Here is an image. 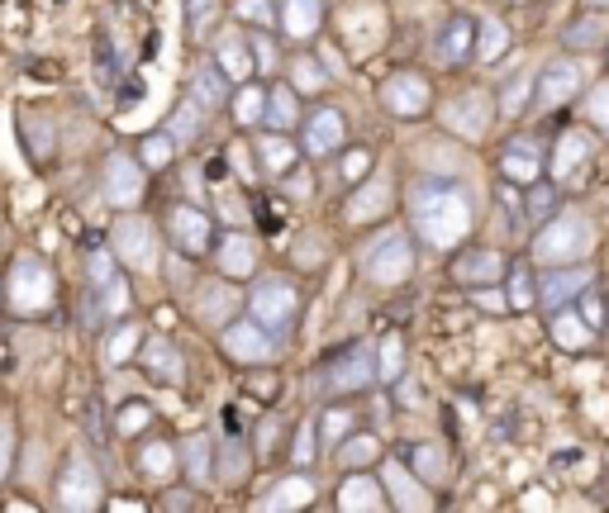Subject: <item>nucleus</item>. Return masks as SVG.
Returning a JSON list of instances; mask_svg holds the SVG:
<instances>
[{"mask_svg": "<svg viewBox=\"0 0 609 513\" xmlns=\"http://www.w3.org/2000/svg\"><path fill=\"white\" fill-rule=\"evenodd\" d=\"M291 462L295 466H315V428H295V447H291Z\"/></svg>", "mask_w": 609, "mask_h": 513, "instance_id": "nucleus-50", "label": "nucleus"}, {"mask_svg": "<svg viewBox=\"0 0 609 513\" xmlns=\"http://www.w3.org/2000/svg\"><path fill=\"white\" fill-rule=\"evenodd\" d=\"M110 253L129 271H158V233L144 215H124L110 223Z\"/></svg>", "mask_w": 609, "mask_h": 513, "instance_id": "nucleus-6", "label": "nucleus"}, {"mask_svg": "<svg viewBox=\"0 0 609 513\" xmlns=\"http://www.w3.org/2000/svg\"><path fill=\"white\" fill-rule=\"evenodd\" d=\"M504 300H510L514 314L534 309V305H538V281H534V271H528V267H514L510 281H504Z\"/></svg>", "mask_w": 609, "mask_h": 513, "instance_id": "nucleus-35", "label": "nucleus"}, {"mask_svg": "<svg viewBox=\"0 0 609 513\" xmlns=\"http://www.w3.org/2000/svg\"><path fill=\"white\" fill-rule=\"evenodd\" d=\"M291 76H295V82H291L295 90H324V86L333 82V72H324L315 58H305V52L291 62Z\"/></svg>", "mask_w": 609, "mask_h": 513, "instance_id": "nucleus-41", "label": "nucleus"}, {"mask_svg": "<svg viewBox=\"0 0 609 513\" xmlns=\"http://www.w3.org/2000/svg\"><path fill=\"white\" fill-rule=\"evenodd\" d=\"M357 195L348 200V223H372L386 215V205H391V181L386 176H372V181H357Z\"/></svg>", "mask_w": 609, "mask_h": 513, "instance_id": "nucleus-24", "label": "nucleus"}, {"mask_svg": "<svg viewBox=\"0 0 609 513\" xmlns=\"http://www.w3.org/2000/svg\"><path fill=\"white\" fill-rule=\"evenodd\" d=\"M263 114H267V86L243 82V86H239V96H233V120L253 129V124H263Z\"/></svg>", "mask_w": 609, "mask_h": 513, "instance_id": "nucleus-34", "label": "nucleus"}, {"mask_svg": "<svg viewBox=\"0 0 609 513\" xmlns=\"http://www.w3.org/2000/svg\"><path fill=\"white\" fill-rule=\"evenodd\" d=\"M581 319H586V323L595 328V333H600V328L609 323V309L600 305V295H595L590 285H586V291H581Z\"/></svg>", "mask_w": 609, "mask_h": 513, "instance_id": "nucleus-49", "label": "nucleus"}, {"mask_svg": "<svg viewBox=\"0 0 609 513\" xmlns=\"http://www.w3.org/2000/svg\"><path fill=\"white\" fill-rule=\"evenodd\" d=\"M372 386H377V347H372V342L348 347L343 357L324 371V390L329 394H357V390H372Z\"/></svg>", "mask_w": 609, "mask_h": 513, "instance_id": "nucleus-8", "label": "nucleus"}, {"mask_svg": "<svg viewBox=\"0 0 609 513\" xmlns=\"http://www.w3.org/2000/svg\"><path fill=\"white\" fill-rule=\"evenodd\" d=\"M400 456H405V462H410L414 471H419L424 480H438V476H443V456H438L434 447H405Z\"/></svg>", "mask_w": 609, "mask_h": 513, "instance_id": "nucleus-47", "label": "nucleus"}, {"mask_svg": "<svg viewBox=\"0 0 609 513\" xmlns=\"http://www.w3.org/2000/svg\"><path fill=\"white\" fill-rule=\"evenodd\" d=\"M552 209H557V186L552 181H534V186H528V200H524V219L528 223H548L552 219Z\"/></svg>", "mask_w": 609, "mask_h": 513, "instance_id": "nucleus-39", "label": "nucleus"}, {"mask_svg": "<svg viewBox=\"0 0 609 513\" xmlns=\"http://www.w3.org/2000/svg\"><path fill=\"white\" fill-rule=\"evenodd\" d=\"M215 68L229 76V86L253 82V72H257L253 38H243V34H219V38H215Z\"/></svg>", "mask_w": 609, "mask_h": 513, "instance_id": "nucleus-19", "label": "nucleus"}, {"mask_svg": "<svg viewBox=\"0 0 609 513\" xmlns=\"http://www.w3.org/2000/svg\"><path fill=\"white\" fill-rule=\"evenodd\" d=\"M386 485H391V490H386V494H391V504H400V509H419V504H429V494L414 490V476H410V471L400 466V462L386 466Z\"/></svg>", "mask_w": 609, "mask_h": 513, "instance_id": "nucleus-32", "label": "nucleus"}, {"mask_svg": "<svg viewBox=\"0 0 609 513\" xmlns=\"http://www.w3.org/2000/svg\"><path fill=\"white\" fill-rule=\"evenodd\" d=\"M319 432H324V447H339V438L353 432V410H329L324 414V424H319Z\"/></svg>", "mask_w": 609, "mask_h": 513, "instance_id": "nucleus-48", "label": "nucleus"}, {"mask_svg": "<svg viewBox=\"0 0 609 513\" xmlns=\"http://www.w3.org/2000/svg\"><path fill=\"white\" fill-rule=\"evenodd\" d=\"M410 229L419 233L424 247H438V253L458 247L476 229V209L466 186L448 176H419L410 186Z\"/></svg>", "mask_w": 609, "mask_h": 513, "instance_id": "nucleus-1", "label": "nucleus"}, {"mask_svg": "<svg viewBox=\"0 0 609 513\" xmlns=\"http://www.w3.org/2000/svg\"><path fill=\"white\" fill-rule=\"evenodd\" d=\"M191 100H196L205 114L224 110V105H229V76L219 72L215 62H200V68L191 72Z\"/></svg>", "mask_w": 609, "mask_h": 513, "instance_id": "nucleus-23", "label": "nucleus"}, {"mask_svg": "<svg viewBox=\"0 0 609 513\" xmlns=\"http://www.w3.org/2000/svg\"><path fill=\"white\" fill-rule=\"evenodd\" d=\"M129 333H134V328H120V333L110 338V347H106V362H110V366H120V362L129 357Z\"/></svg>", "mask_w": 609, "mask_h": 513, "instance_id": "nucleus-58", "label": "nucleus"}, {"mask_svg": "<svg viewBox=\"0 0 609 513\" xmlns=\"http://www.w3.org/2000/svg\"><path fill=\"white\" fill-rule=\"evenodd\" d=\"M500 176L514 181V186H534V181L543 176V148L538 138H510L500 148Z\"/></svg>", "mask_w": 609, "mask_h": 513, "instance_id": "nucleus-16", "label": "nucleus"}, {"mask_svg": "<svg viewBox=\"0 0 609 513\" xmlns=\"http://www.w3.org/2000/svg\"><path fill=\"white\" fill-rule=\"evenodd\" d=\"M443 120L452 134H462V138H482L486 129H490V96H482V90H466V96H458L443 110Z\"/></svg>", "mask_w": 609, "mask_h": 513, "instance_id": "nucleus-21", "label": "nucleus"}, {"mask_svg": "<svg viewBox=\"0 0 609 513\" xmlns=\"http://www.w3.org/2000/svg\"><path fill=\"white\" fill-rule=\"evenodd\" d=\"M82 414H86V428H90V438H96V442H106V410H100V400H90Z\"/></svg>", "mask_w": 609, "mask_h": 513, "instance_id": "nucleus-56", "label": "nucleus"}, {"mask_svg": "<svg viewBox=\"0 0 609 513\" xmlns=\"http://www.w3.org/2000/svg\"><path fill=\"white\" fill-rule=\"evenodd\" d=\"M357 267L372 285H400V281H410V271H414V243L400 229H386L381 239H372L357 253Z\"/></svg>", "mask_w": 609, "mask_h": 513, "instance_id": "nucleus-5", "label": "nucleus"}, {"mask_svg": "<svg viewBox=\"0 0 609 513\" xmlns=\"http://www.w3.org/2000/svg\"><path fill=\"white\" fill-rule=\"evenodd\" d=\"M315 499V480L309 476H291V480H281V490L267 499V509H287V504H309Z\"/></svg>", "mask_w": 609, "mask_h": 513, "instance_id": "nucleus-42", "label": "nucleus"}, {"mask_svg": "<svg viewBox=\"0 0 609 513\" xmlns=\"http://www.w3.org/2000/svg\"><path fill=\"white\" fill-rule=\"evenodd\" d=\"M200 129H205V110L196 100H181V110L172 114V120H167V134H172V143L181 148V143H191V138H200Z\"/></svg>", "mask_w": 609, "mask_h": 513, "instance_id": "nucleus-33", "label": "nucleus"}, {"mask_svg": "<svg viewBox=\"0 0 609 513\" xmlns=\"http://www.w3.org/2000/svg\"><path fill=\"white\" fill-rule=\"evenodd\" d=\"M277 24L291 44H309V38H319V29H324V0H281Z\"/></svg>", "mask_w": 609, "mask_h": 513, "instance_id": "nucleus-20", "label": "nucleus"}, {"mask_svg": "<svg viewBox=\"0 0 609 513\" xmlns=\"http://www.w3.org/2000/svg\"><path fill=\"white\" fill-rule=\"evenodd\" d=\"M138 366H144V376L153 386H181L186 380V357H181V347L172 338L153 333L144 338V347H138Z\"/></svg>", "mask_w": 609, "mask_h": 513, "instance_id": "nucleus-14", "label": "nucleus"}, {"mask_svg": "<svg viewBox=\"0 0 609 513\" xmlns=\"http://www.w3.org/2000/svg\"><path fill=\"white\" fill-rule=\"evenodd\" d=\"M10 462H15V432H10V424L0 418V480L10 476Z\"/></svg>", "mask_w": 609, "mask_h": 513, "instance_id": "nucleus-53", "label": "nucleus"}, {"mask_svg": "<svg viewBox=\"0 0 609 513\" xmlns=\"http://www.w3.org/2000/svg\"><path fill=\"white\" fill-rule=\"evenodd\" d=\"M58 300V281H53V267L44 257H15L10 261V276H5V305L10 314L20 319H44Z\"/></svg>", "mask_w": 609, "mask_h": 513, "instance_id": "nucleus-3", "label": "nucleus"}, {"mask_svg": "<svg viewBox=\"0 0 609 513\" xmlns=\"http://www.w3.org/2000/svg\"><path fill=\"white\" fill-rule=\"evenodd\" d=\"M100 195H106L114 209H134L144 200V167L129 152H110L106 167H100Z\"/></svg>", "mask_w": 609, "mask_h": 513, "instance_id": "nucleus-10", "label": "nucleus"}, {"mask_svg": "<svg viewBox=\"0 0 609 513\" xmlns=\"http://www.w3.org/2000/svg\"><path fill=\"white\" fill-rule=\"evenodd\" d=\"M377 456H381V442L372 432H348L339 447V466H348V471H367Z\"/></svg>", "mask_w": 609, "mask_h": 513, "instance_id": "nucleus-31", "label": "nucleus"}, {"mask_svg": "<svg viewBox=\"0 0 609 513\" xmlns=\"http://www.w3.org/2000/svg\"><path fill=\"white\" fill-rule=\"evenodd\" d=\"M257 162H263V171H267V181H277V176H287V171L301 162V148H295L291 138H263L257 143Z\"/></svg>", "mask_w": 609, "mask_h": 513, "instance_id": "nucleus-29", "label": "nucleus"}, {"mask_svg": "<svg viewBox=\"0 0 609 513\" xmlns=\"http://www.w3.org/2000/svg\"><path fill=\"white\" fill-rule=\"evenodd\" d=\"M263 124H271L277 134H287V129L301 124V90L287 86V82H277L267 90V114H263Z\"/></svg>", "mask_w": 609, "mask_h": 513, "instance_id": "nucleus-26", "label": "nucleus"}, {"mask_svg": "<svg viewBox=\"0 0 609 513\" xmlns=\"http://www.w3.org/2000/svg\"><path fill=\"white\" fill-rule=\"evenodd\" d=\"M452 276H458L462 285H496L504 276V257L482 247V253H466V257L452 261Z\"/></svg>", "mask_w": 609, "mask_h": 513, "instance_id": "nucleus-25", "label": "nucleus"}, {"mask_svg": "<svg viewBox=\"0 0 609 513\" xmlns=\"http://www.w3.org/2000/svg\"><path fill=\"white\" fill-rule=\"evenodd\" d=\"M595 229L581 209H562L548 223H538V239H534V257L543 267H576V261L590 257Z\"/></svg>", "mask_w": 609, "mask_h": 513, "instance_id": "nucleus-2", "label": "nucleus"}, {"mask_svg": "<svg viewBox=\"0 0 609 513\" xmlns=\"http://www.w3.org/2000/svg\"><path fill=\"white\" fill-rule=\"evenodd\" d=\"M586 5H590V10H609V0H586Z\"/></svg>", "mask_w": 609, "mask_h": 513, "instance_id": "nucleus-62", "label": "nucleus"}, {"mask_svg": "<svg viewBox=\"0 0 609 513\" xmlns=\"http://www.w3.org/2000/svg\"><path fill=\"white\" fill-rule=\"evenodd\" d=\"M167 233H172L181 257H210L215 247V219L196 205H172L167 209Z\"/></svg>", "mask_w": 609, "mask_h": 513, "instance_id": "nucleus-9", "label": "nucleus"}, {"mask_svg": "<svg viewBox=\"0 0 609 513\" xmlns=\"http://www.w3.org/2000/svg\"><path fill=\"white\" fill-rule=\"evenodd\" d=\"M581 82H586V76H581L572 58H552L548 68L534 76V105L538 110H562V105H572L581 96Z\"/></svg>", "mask_w": 609, "mask_h": 513, "instance_id": "nucleus-11", "label": "nucleus"}, {"mask_svg": "<svg viewBox=\"0 0 609 513\" xmlns=\"http://www.w3.org/2000/svg\"><path fill=\"white\" fill-rule=\"evenodd\" d=\"M405 376V347H400V338H386L381 342V352H377V380H400Z\"/></svg>", "mask_w": 609, "mask_h": 513, "instance_id": "nucleus-43", "label": "nucleus"}, {"mask_svg": "<svg viewBox=\"0 0 609 513\" xmlns=\"http://www.w3.org/2000/svg\"><path fill=\"white\" fill-rule=\"evenodd\" d=\"M287 181H291V186H287L291 195H309V171H295V167H291Z\"/></svg>", "mask_w": 609, "mask_h": 513, "instance_id": "nucleus-60", "label": "nucleus"}, {"mask_svg": "<svg viewBox=\"0 0 609 513\" xmlns=\"http://www.w3.org/2000/svg\"><path fill=\"white\" fill-rule=\"evenodd\" d=\"M434 58L443 68H466L476 58V20L472 15H452L434 38Z\"/></svg>", "mask_w": 609, "mask_h": 513, "instance_id": "nucleus-15", "label": "nucleus"}, {"mask_svg": "<svg viewBox=\"0 0 609 513\" xmlns=\"http://www.w3.org/2000/svg\"><path fill=\"white\" fill-rule=\"evenodd\" d=\"M219 347H224V357H233L239 366H267V362H277L281 338L267 333V328L248 314V319H229L224 323V333H219Z\"/></svg>", "mask_w": 609, "mask_h": 513, "instance_id": "nucleus-7", "label": "nucleus"}, {"mask_svg": "<svg viewBox=\"0 0 609 513\" xmlns=\"http://www.w3.org/2000/svg\"><path fill=\"white\" fill-rule=\"evenodd\" d=\"M367 171H372V152H348V157H343V176L353 181V186H357L362 176H367Z\"/></svg>", "mask_w": 609, "mask_h": 513, "instance_id": "nucleus-54", "label": "nucleus"}, {"mask_svg": "<svg viewBox=\"0 0 609 513\" xmlns=\"http://www.w3.org/2000/svg\"><path fill=\"white\" fill-rule=\"evenodd\" d=\"M562 44L572 48V52H586V48H600L605 44V24H600V10L586 20H576V24H567V34H562Z\"/></svg>", "mask_w": 609, "mask_h": 513, "instance_id": "nucleus-36", "label": "nucleus"}, {"mask_svg": "<svg viewBox=\"0 0 609 513\" xmlns=\"http://www.w3.org/2000/svg\"><path fill=\"white\" fill-rule=\"evenodd\" d=\"M476 305L482 309H510V300H504V291H496V285H482V291H476Z\"/></svg>", "mask_w": 609, "mask_h": 513, "instance_id": "nucleus-59", "label": "nucleus"}, {"mask_svg": "<svg viewBox=\"0 0 609 513\" xmlns=\"http://www.w3.org/2000/svg\"><path fill=\"white\" fill-rule=\"evenodd\" d=\"M186 5H191V34H205V20L215 15L219 0H186Z\"/></svg>", "mask_w": 609, "mask_h": 513, "instance_id": "nucleus-55", "label": "nucleus"}, {"mask_svg": "<svg viewBox=\"0 0 609 513\" xmlns=\"http://www.w3.org/2000/svg\"><path fill=\"white\" fill-rule=\"evenodd\" d=\"M504 48H510V29H504L500 20L476 24V62H496Z\"/></svg>", "mask_w": 609, "mask_h": 513, "instance_id": "nucleus-38", "label": "nucleus"}, {"mask_svg": "<svg viewBox=\"0 0 609 513\" xmlns=\"http://www.w3.org/2000/svg\"><path fill=\"white\" fill-rule=\"evenodd\" d=\"M162 504H167V509H186V504H196V499H191V494H167Z\"/></svg>", "mask_w": 609, "mask_h": 513, "instance_id": "nucleus-61", "label": "nucleus"}, {"mask_svg": "<svg viewBox=\"0 0 609 513\" xmlns=\"http://www.w3.org/2000/svg\"><path fill=\"white\" fill-rule=\"evenodd\" d=\"M181 471L191 476V485H210L215 480V442L196 432L186 447H181Z\"/></svg>", "mask_w": 609, "mask_h": 513, "instance_id": "nucleus-28", "label": "nucleus"}, {"mask_svg": "<svg viewBox=\"0 0 609 513\" xmlns=\"http://www.w3.org/2000/svg\"><path fill=\"white\" fill-rule=\"evenodd\" d=\"M172 152H176V143H172V134H167V129H162V134H148V138H144V148H138L144 167H153V171L172 162Z\"/></svg>", "mask_w": 609, "mask_h": 513, "instance_id": "nucleus-45", "label": "nucleus"}, {"mask_svg": "<svg viewBox=\"0 0 609 513\" xmlns=\"http://www.w3.org/2000/svg\"><path fill=\"white\" fill-rule=\"evenodd\" d=\"M528 96H534V76H514V82L500 90V110L504 114H520V110H528V105H534Z\"/></svg>", "mask_w": 609, "mask_h": 513, "instance_id": "nucleus-46", "label": "nucleus"}, {"mask_svg": "<svg viewBox=\"0 0 609 513\" xmlns=\"http://www.w3.org/2000/svg\"><path fill=\"white\" fill-rule=\"evenodd\" d=\"M58 504L62 509H96L100 504V471L90 456H68L58 476Z\"/></svg>", "mask_w": 609, "mask_h": 513, "instance_id": "nucleus-13", "label": "nucleus"}, {"mask_svg": "<svg viewBox=\"0 0 609 513\" xmlns=\"http://www.w3.org/2000/svg\"><path fill=\"white\" fill-rule=\"evenodd\" d=\"M233 20L253 24V29H271L277 24V0H233Z\"/></svg>", "mask_w": 609, "mask_h": 513, "instance_id": "nucleus-40", "label": "nucleus"}, {"mask_svg": "<svg viewBox=\"0 0 609 513\" xmlns=\"http://www.w3.org/2000/svg\"><path fill=\"white\" fill-rule=\"evenodd\" d=\"M210 253H215V267L224 271L229 281L257 271V247H253V239H243V233H224V239H215Z\"/></svg>", "mask_w": 609, "mask_h": 513, "instance_id": "nucleus-22", "label": "nucleus"}, {"mask_svg": "<svg viewBox=\"0 0 609 513\" xmlns=\"http://www.w3.org/2000/svg\"><path fill=\"white\" fill-rule=\"evenodd\" d=\"M586 285H590V271L581 267V261H576V267H552V271L538 281V305L548 309V314H557V309L572 305V300L586 291Z\"/></svg>", "mask_w": 609, "mask_h": 513, "instance_id": "nucleus-17", "label": "nucleus"}, {"mask_svg": "<svg viewBox=\"0 0 609 513\" xmlns=\"http://www.w3.org/2000/svg\"><path fill=\"white\" fill-rule=\"evenodd\" d=\"M144 418H148V410H144V404H124V414L114 418V432H134L138 424H144Z\"/></svg>", "mask_w": 609, "mask_h": 513, "instance_id": "nucleus-57", "label": "nucleus"}, {"mask_svg": "<svg viewBox=\"0 0 609 513\" xmlns=\"http://www.w3.org/2000/svg\"><path fill=\"white\" fill-rule=\"evenodd\" d=\"M120 276V257L106 253V247H96V253H86V285L96 291V285H106Z\"/></svg>", "mask_w": 609, "mask_h": 513, "instance_id": "nucleus-44", "label": "nucleus"}, {"mask_svg": "<svg viewBox=\"0 0 609 513\" xmlns=\"http://www.w3.org/2000/svg\"><path fill=\"white\" fill-rule=\"evenodd\" d=\"M590 338H595V328L581 319V314H567V309H557L552 314V342L557 347H567V352H586L590 347Z\"/></svg>", "mask_w": 609, "mask_h": 513, "instance_id": "nucleus-30", "label": "nucleus"}, {"mask_svg": "<svg viewBox=\"0 0 609 513\" xmlns=\"http://www.w3.org/2000/svg\"><path fill=\"white\" fill-rule=\"evenodd\" d=\"M343 143H348L343 110H333V105H319V110L305 120V152L309 157H329V152H339Z\"/></svg>", "mask_w": 609, "mask_h": 513, "instance_id": "nucleus-18", "label": "nucleus"}, {"mask_svg": "<svg viewBox=\"0 0 609 513\" xmlns=\"http://www.w3.org/2000/svg\"><path fill=\"white\" fill-rule=\"evenodd\" d=\"M253 58H257V72H277L281 68V52H277V44H271L267 34L253 38Z\"/></svg>", "mask_w": 609, "mask_h": 513, "instance_id": "nucleus-51", "label": "nucleus"}, {"mask_svg": "<svg viewBox=\"0 0 609 513\" xmlns=\"http://www.w3.org/2000/svg\"><path fill=\"white\" fill-rule=\"evenodd\" d=\"M120 5H124V0H120Z\"/></svg>", "mask_w": 609, "mask_h": 513, "instance_id": "nucleus-63", "label": "nucleus"}, {"mask_svg": "<svg viewBox=\"0 0 609 513\" xmlns=\"http://www.w3.org/2000/svg\"><path fill=\"white\" fill-rule=\"evenodd\" d=\"M595 152V138L581 134V129H572V134H562V143L552 148V181H567L581 162H590Z\"/></svg>", "mask_w": 609, "mask_h": 513, "instance_id": "nucleus-27", "label": "nucleus"}, {"mask_svg": "<svg viewBox=\"0 0 609 513\" xmlns=\"http://www.w3.org/2000/svg\"><path fill=\"white\" fill-rule=\"evenodd\" d=\"M339 504L343 509H381L386 504V490L377 480H367V476H353L348 480V490L339 494Z\"/></svg>", "mask_w": 609, "mask_h": 513, "instance_id": "nucleus-37", "label": "nucleus"}, {"mask_svg": "<svg viewBox=\"0 0 609 513\" xmlns=\"http://www.w3.org/2000/svg\"><path fill=\"white\" fill-rule=\"evenodd\" d=\"M248 314L267 328V333L287 338L295 319H301V291H295V281H287V276H263V281H253Z\"/></svg>", "mask_w": 609, "mask_h": 513, "instance_id": "nucleus-4", "label": "nucleus"}, {"mask_svg": "<svg viewBox=\"0 0 609 513\" xmlns=\"http://www.w3.org/2000/svg\"><path fill=\"white\" fill-rule=\"evenodd\" d=\"M381 105L395 120H419V114H429L434 90L419 72H395V76H386V86H381Z\"/></svg>", "mask_w": 609, "mask_h": 513, "instance_id": "nucleus-12", "label": "nucleus"}, {"mask_svg": "<svg viewBox=\"0 0 609 513\" xmlns=\"http://www.w3.org/2000/svg\"><path fill=\"white\" fill-rule=\"evenodd\" d=\"M586 110H590V120H595V124H600V129H605V134H609V82H605V86H595V90H590V100H586Z\"/></svg>", "mask_w": 609, "mask_h": 513, "instance_id": "nucleus-52", "label": "nucleus"}]
</instances>
